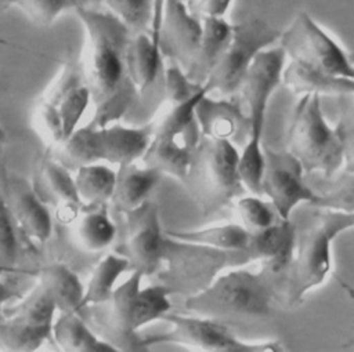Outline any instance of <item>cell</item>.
<instances>
[{"label": "cell", "instance_id": "obj_1", "mask_svg": "<svg viewBox=\"0 0 354 352\" xmlns=\"http://www.w3.org/2000/svg\"><path fill=\"white\" fill-rule=\"evenodd\" d=\"M84 29L82 75L94 104L95 126L115 123L138 94L126 70L130 30L105 8L73 11Z\"/></svg>", "mask_w": 354, "mask_h": 352}, {"label": "cell", "instance_id": "obj_2", "mask_svg": "<svg viewBox=\"0 0 354 352\" xmlns=\"http://www.w3.org/2000/svg\"><path fill=\"white\" fill-rule=\"evenodd\" d=\"M288 62L283 50L275 44L261 51L243 76L234 98L243 112L249 135L239 152V175L249 192L257 193L264 167L263 130L272 94L282 84V72Z\"/></svg>", "mask_w": 354, "mask_h": 352}, {"label": "cell", "instance_id": "obj_3", "mask_svg": "<svg viewBox=\"0 0 354 352\" xmlns=\"http://www.w3.org/2000/svg\"><path fill=\"white\" fill-rule=\"evenodd\" d=\"M279 295L281 289L263 269L254 272L239 265L216 275L206 286L189 294L184 308L220 320L264 317L271 315Z\"/></svg>", "mask_w": 354, "mask_h": 352}, {"label": "cell", "instance_id": "obj_4", "mask_svg": "<svg viewBox=\"0 0 354 352\" xmlns=\"http://www.w3.org/2000/svg\"><path fill=\"white\" fill-rule=\"evenodd\" d=\"M350 228V214L318 210L314 221L297 235L282 297L289 306L303 302L306 295L321 287L333 268L332 243Z\"/></svg>", "mask_w": 354, "mask_h": 352}, {"label": "cell", "instance_id": "obj_5", "mask_svg": "<svg viewBox=\"0 0 354 352\" xmlns=\"http://www.w3.org/2000/svg\"><path fill=\"white\" fill-rule=\"evenodd\" d=\"M205 86L192 98L166 104L155 119L152 139L142 156V163L156 168L162 175L184 182L196 148L202 141V133L196 120L195 106L207 94Z\"/></svg>", "mask_w": 354, "mask_h": 352}, {"label": "cell", "instance_id": "obj_6", "mask_svg": "<svg viewBox=\"0 0 354 352\" xmlns=\"http://www.w3.org/2000/svg\"><path fill=\"white\" fill-rule=\"evenodd\" d=\"M238 164L234 142L202 137L183 185L203 215L223 210L245 189Z\"/></svg>", "mask_w": 354, "mask_h": 352}, {"label": "cell", "instance_id": "obj_7", "mask_svg": "<svg viewBox=\"0 0 354 352\" xmlns=\"http://www.w3.org/2000/svg\"><path fill=\"white\" fill-rule=\"evenodd\" d=\"M286 149L306 174L330 178L343 168V152L336 128L324 116L321 97L300 95L286 135Z\"/></svg>", "mask_w": 354, "mask_h": 352}, {"label": "cell", "instance_id": "obj_8", "mask_svg": "<svg viewBox=\"0 0 354 352\" xmlns=\"http://www.w3.org/2000/svg\"><path fill=\"white\" fill-rule=\"evenodd\" d=\"M163 320L170 323V329L144 338L145 346L152 344H176L191 349L212 352H279L282 342L246 341L239 338L223 320L203 315H180L169 312Z\"/></svg>", "mask_w": 354, "mask_h": 352}, {"label": "cell", "instance_id": "obj_9", "mask_svg": "<svg viewBox=\"0 0 354 352\" xmlns=\"http://www.w3.org/2000/svg\"><path fill=\"white\" fill-rule=\"evenodd\" d=\"M282 29L263 18H248L232 23V35L205 86L209 94L234 97L249 66L266 48L275 46Z\"/></svg>", "mask_w": 354, "mask_h": 352}, {"label": "cell", "instance_id": "obj_10", "mask_svg": "<svg viewBox=\"0 0 354 352\" xmlns=\"http://www.w3.org/2000/svg\"><path fill=\"white\" fill-rule=\"evenodd\" d=\"M289 61L354 80V62L347 51L307 11H300L277 43Z\"/></svg>", "mask_w": 354, "mask_h": 352}, {"label": "cell", "instance_id": "obj_11", "mask_svg": "<svg viewBox=\"0 0 354 352\" xmlns=\"http://www.w3.org/2000/svg\"><path fill=\"white\" fill-rule=\"evenodd\" d=\"M263 152L261 195L267 196L281 218L290 219L297 206L315 202L317 192L300 162L286 148L274 149L263 144Z\"/></svg>", "mask_w": 354, "mask_h": 352}, {"label": "cell", "instance_id": "obj_12", "mask_svg": "<svg viewBox=\"0 0 354 352\" xmlns=\"http://www.w3.org/2000/svg\"><path fill=\"white\" fill-rule=\"evenodd\" d=\"M127 214L124 254L131 271L144 276L156 273L166 262L170 239L162 228L159 207L149 199Z\"/></svg>", "mask_w": 354, "mask_h": 352}, {"label": "cell", "instance_id": "obj_13", "mask_svg": "<svg viewBox=\"0 0 354 352\" xmlns=\"http://www.w3.org/2000/svg\"><path fill=\"white\" fill-rule=\"evenodd\" d=\"M202 37V19L187 3L165 0L159 28V47L163 58L176 62L187 73L194 62Z\"/></svg>", "mask_w": 354, "mask_h": 352}, {"label": "cell", "instance_id": "obj_14", "mask_svg": "<svg viewBox=\"0 0 354 352\" xmlns=\"http://www.w3.org/2000/svg\"><path fill=\"white\" fill-rule=\"evenodd\" d=\"M142 277L144 275L140 271H131L130 276L115 287L109 300L101 304L105 306L101 326L106 331V341L118 351H140L147 348L144 338L134 329V304Z\"/></svg>", "mask_w": 354, "mask_h": 352}, {"label": "cell", "instance_id": "obj_15", "mask_svg": "<svg viewBox=\"0 0 354 352\" xmlns=\"http://www.w3.org/2000/svg\"><path fill=\"white\" fill-rule=\"evenodd\" d=\"M296 225L281 218L268 229L252 235L249 254L261 262V269L278 284L281 295L296 247Z\"/></svg>", "mask_w": 354, "mask_h": 352}, {"label": "cell", "instance_id": "obj_16", "mask_svg": "<svg viewBox=\"0 0 354 352\" xmlns=\"http://www.w3.org/2000/svg\"><path fill=\"white\" fill-rule=\"evenodd\" d=\"M195 115L202 137L228 139L241 148L246 142L249 124L234 97L214 98L207 92L198 101Z\"/></svg>", "mask_w": 354, "mask_h": 352}, {"label": "cell", "instance_id": "obj_17", "mask_svg": "<svg viewBox=\"0 0 354 352\" xmlns=\"http://www.w3.org/2000/svg\"><path fill=\"white\" fill-rule=\"evenodd\" d=\"M33 189L44 203H51L55 207V218L61 224L73 222L84 207L77 196L71 170L51 156L39 163Z\"/></svg>", "mask_w": 354, "mask_h": 352}, {"label": "cell", "instance_id": "obj_18", "mask_svg": "<svg viewBox=\"0 0 354 352\" xmlns=\"http://www.w3.org/2000/svg\"><path fill=\"white\" fill-rule=\"evenodd\" d=\"M7 206L14 224L30 240L44 243L53 232V219L46 203L21 177H10Z\"/></svg>", "mask_w": 354, "mask_h": 352}, {"label": "cell", "instance_id": "obj_19", "mask_svg": "<svg viewBox=\"0 0 354 352\" xmlns=\"http://www.w3.org/2000/svg\"><path fill=\"white\" fill-rule=\"evenodd\" d=\"M152 135V120L137 127H129L119 123L101 126L102 162L116 164L119 167L141 160Z\"/></svg>", "mask_w": 354, "mask_h": 352}, {"label": "cell", "instance_id": "obj_20", "mask_svg": "<svg viewBox=\"0 0 354 352\" xmlns=\"http://www.w3.org/2000/svg\"><path fill=\"white\" fill-rule=\"evenodd\" d=\"M162 66L159 39L149 30L131 33L126 47V70L138 94L145 92L153 84Z\"/></svg>", "mask_w": 354, "mask_h": 352}, {"label": "cell", "instance_id": "obj_21", "mask_svg": "<svg viewBox=\"0 0 354 352\" xmlns=\"http://www.w3.org/2000/svg\"><path fill=\"white\" fill-rule=\"evenodd\" d=\"M282 84L295 95H354V80L289 61L282 72Z\"/></svg>", "mask_w": 354, "mask_h": 352}, {"label": "cell", "instance_id": "obj_22", "mask_svg": "<svg viewBox=\"0 0 354 352\" xmlns=\"http://www.w3.org/2000/svg\"><path fill=\"white\" fill-rule=\"evenodd\" d=\"M163 175L156 168L137 162L119 166L111 202L123 213H129L142 203L160 184Z\"/></svg>", "mask_w": 354, "mask_h": 352}, {"label": "cell", "instance_id": "obj_23", "mask_svg": "<svg viewBox=\"0 0 354 352\" xmlns=\"http://www.w3.org/2000/svg\"><path fill=\"white\" fill-rule=\"evenodd\" d=\"M202 37L187 76L196 84L205 86L209 75L217 65L232 35V22L227 18H201Z\"/></svg>", "mask_w": 354, "mask_h": 352}, {"label": "cell", "instance_id": "obj_24", "mask_svg": "<svg viewBox=\"0 0 354 352\" xmlns=\"http://www.w3.org/2000/svg\"><path fill=\"white\" fill-rule=\"evenodd\" d=\"M166 235L177 242L188 244L214 248L220 251H235L246 254H249L252 243V233L242 224L236 222L210 225L198 229L167 231Z\"/></svg>", "mask_w": 354, "mask_h": 352}, {"label": "cell", "instance_id": "obj_25", "mask_svg": "<svg viewBox=\"0 0 354 352\" xmlns=\"http://www.w3.org/2000/svg\"><path fill=\"white\" fill-rule=\"evenodd\" d=\"M55 345L65 352H116L118 349L97 337L76 312H59L51 326Z\"/></svg>", "mask_w": 354, "mask_h": 352}, {"label": "cell", "instance_id": "obj_26", "mask_svg": "<svg viewBox=\"0 0 354 352\" xmlns=\"http://www.w3.org/2000/svg\"><path fill=\"white\" fill-rule=\"evenodd\" d=\"M51 157L68 170H76L84 164L102 162L101 126L90 123L77 127L62 142L51 146Z\"/></svg>", "mask_w": 354, "mask_h": 352}, {"label": "cell", "instance_id": "obj_27", "mask_svg": "<svg viewBox=\"0 0 354 352\" xmlns=\"http://www.w3.org/2000/svg\"><path fill=\"white\" fill-rule=\"evenodd\" d=\"M39 283L46 289L58 312L80 313L84 286L69 266L59 262L43 266L39 271Z\"/></svg>", "mask_w": 354, "mask_h": 352}, {"label": "cell", "instance_id": "obj_28", "mask_svg": "<svg viewBox=\"0 0 354 352\" xmlns=\"http://www.w3.org/2000/svg\"><path fill=\"white\" fill-rule=\"evenodd\" d=\"M127 271L131 272V268L126 255L109 253L102 257L84 287L82 309L106 302L116 287L118 279Z\"/></svg>", "mask_w": 354, "mask_h": 352}, {"label": "cell", "instance_id": "obj_29", "mask_svg": "<svg viewBox=\"0 0 354 352\" xmlns=\"http://www.w3.org/2000/svg\"><path fill=\"white\" fill-rule=\"evenodd\" d=\"M75 186L84 206H101L112 199L116 170L98 162L75 170Z\"/></svg>", "mask_w": 354, "mask_h": 352}, {"label": "cell", "instance_id": "obj_30", "mask_svg": "<svg viewBox=\"0 0 354 352\" xmlns=\"http://www.w3.org/2000/svg\"><path fill=\"white\" fill-rule=\"evenodd\" d=\"M51 340V326H35L7 316L0 320V351L32 352Z\"/></svg>", "mask_w": 354, "mask_h": 352}, {"label": "cell", "instance_id": "obj_31", "mask_svg": "<svg viewBox=\"0 0 354 352\" xmlns=\"http://www.w3.org/2000/svg\"><path fill=\"white\" fill-rule=\"evenodd\" d=\"M310 184L317 192V199L311 204L314 208L354 213V173L343 170L330 178H324L318 185Z\"/></svg>", "mask_w": 354, "mask_h": 352}, {"label": "cell", "instance_id": "obj_32", "mask_svg": "<svg viewBox=\"0 0 354 352\" xmlns=\"http://www.w3.org/2000/svg\"><path fill=\"white\" fill-rule=\"evenodd\" d=\"M76 236L80 246L86 250L100 251L113 243L116 226L104 208H95L79 218Z\"/></svg>", "mask_w": 354, "mask_h": 352}, {"label": "cell", "instance_id": "obj_33", "mask_svg": "<svg viewBox=\"0 0 354 352\" xmlns=\"http://www.w3.org/2000/svg\"><path fill=\"white\" fill-rule=\"evenodd\" d=\"M170 295V287L163 284L140 287L134 304V329L140 331L156 320H163V317L171 312Z\"/></svg>", "mask_w": 354, "mask_h": 352}, {"label": "cell", "instance_id": "obj_34", "mask_svg": "<svg viewBox=\"0 0 354 352\" xmlns=\"http://www.w3.org/2000/svg\"><path fill=\"white\" fill-rule=\"evenodd\" d=\"M55 312L57 308L51 297L37 282L35 289L25 298L4 312V316L35 326H53Z\"/></svg>", "mask_w": 354, "mask_h": 352}, {"label": "cell", "instance_id": "obj_35", "mask_svg": "<svg viewBox=\"0 0 354 352\" xmlns=\"http://www.w3.org/2000/svg\"><path fill=\"white\" fill-rule=\"evenodd\" d=\"M102 4L104 0H14L15 7L41 26L51 25L65 11L97 8Z\"/></svg>", "mask_w": 354, "mask_h": 352}, {"label": "cell", "instance_id": "obj_36", "mask_svg": "<svg viewBox=\"0 0 354 352\" xmlns=\"http://www.w3.org/2000/svg\"><path fill=\"white\" fill-rule=\"evenodd\" d=\"M156 0H104V7L116 17L130 33L147 32L151 28Z\"/></svg>", "mask_w": 354, "mask_h": 352}, {"label": "cell", "instance_id": "obj_37", "mask_svg": "<svg viewBox=\"0 0 354 352\" xmlns=\"http://www.w3.org/2000/svg\"><path fill=\"white\" fill-rule=\"evenodd\" d=\"M236 211L241 219V224L252 233H259L274 224H277L281 217L278 215L277 210L267 199L264 200L261 195H249L241 196L236 200Z\"/></svg>", "mask_w": 354, "mask_h": 352}, {"label": "cell", "instance_id": "obj_38", "mask_svg": "<svg viewBox=\"0 0 354 352\" xmlns=\"http://www.w3.org/2000/svg\"><path fill=\"white\" fill-rule=\"evenodd\" d=\"M91 104V94L84 81L71 88L58 104V110L62 120L64 139L69 137L76 128Z\"/></svg>", "mask_w": 354, "mask_h": 352}, {"label": "cell", "instance_id": "obj_39", "mask_svg": "<svg viewBox=\"0 0 354 352\" xmlns=\"http://www.w3.org/2000/svg\"><path fill=\"white\" fill-rule=\"evenodd\" d=\"M163 77H165V102L166 104L184 102L192 98L205 87L194 83L180 65L169 59L163 69Z\"/></svg>", "mask_w": 354, "mask_h": 352}, {"label": "cell", "instance_id": "obj_40", "mask_svg": "<svg viewBox=\"0 0 354 352\" xmlns=\"http://www.w3.org/2000/svg\"><path fill=\"white\" fill-rule=\"evenodd\" d=\"M17 235H15V224L12 221L11 213L8 210L7 202L0 195V265L7 272L15 271V260H17Z\"/></svg>", "mask_w": 354, "mask_h": 352}, {"label": "cell", "instance_id": "obj_41", "mask_svg": "<svg viewBox=\"0 0 354 352\" xmlns=\"http://www.w3.org/2000/svg\"><path fill=\"white\" fill-rule=\"evenodd\" d=\"M33 119L37 131L48 142L50 146L58 145L64 141L62 120L58 106L43 98L35 110Z\"/></svg>", "mask_w": 354, "mask_h": 352}, {"label": "cell", "instance_id": "obj_42", "mask_svg": "<svg viewBox=\"0 0 354 352\" xmlns=\"http://www.w3.org/2000/svg\"><path fill=\"white\" fill-rule=\"evenodd\" d=\"M335 128L342 144V152H343L342 170L354 173V113L350 105L343 108L339 123L335 126Z\"/></svg>", "mask_w": 354, "mask_h": 352}, {"label": "cell", "instance_id": "obj_43", "mask_svg": "<svg viewBox=\"0 0 354 352\" xmlns=\"http://www.w3.org/2000/svg\"><path fill=\"white\" fill-rule=\"evenodd\" d=\"M234 0H192L191 11L199 18H225Z\"/></svg>", "mask_w": 354, "mask_h": 352}, {"label": "cell", "instance_id": "obj_44", "mask_svg": "<svg viewBox=\"0 0 354 352\" xmlns=\"http://www.w3.org/2000/svg\"><path fill=\"white\" fill-rule=\"evenodd\" d=\"M14 297H17V293L11 287H8L7 284H4L0 280V305L7 302V301H10V300H12Z\"/></svg>", "mask_w": 354, "mask_h": 352}, {"label": "cell", "instance_id": "obj_45", "mask_svg": "<svg viewBox=\"0 0 354 352\" xmlns=\"http://www.w3.org/2000/svg\"><path fill=\"white\" fill-rule=\"evenodd\" d=\"M339 283H340V286H342V289H344V291L347 293V295L351 298V300H354V289L348 284V283H346V282H343L342 279H339Z\"/></svg>", "mask_w": 354, "mask_h": 352}, {"label": "cell", "instance_id": "obj_46", "mask_svg": "<svg viewBox=\"0 0 354 352\" xmlns=\"http://www.w3.org/2000/svg\"><path fill=\"white\" fill-rule=\"evenodd\" d=\"M11 6H14V0H0V12H4Z\"/></svg>", "mask_w": 354, "mask_h": 352}, {"label": "cell", "instance_id": "obj_47", "mask_svg": "<svg viewBox=\"0 0 354 352\" xmlns=\"http://www.w3.org/2000/svg\"><path fill=\"white\" fill-rule=\"evenodd\" d=\"M6 142V133H4V130L0 127V148H1V145Z\"/></svg>", "mask_w": 354, "mask_h": 352}, {"label": "cell", "instance_id": "obj_48", "mask_svg": "<svg viewBox=\"0 0 354 352\" xmlns=\"http://www.w3.org/2000/svg\"><path fill=\"white\" fill-rule=\"evenodd\" d=\"M347 349L354 351V340H353V341H350V342H347Z\"/></svg>", "mask_w": 354, "mask_h": 352}, {"label": "cell", "instance_id": "obj_49", "mask_svg": "<svg viewBox=\"0 0 354 352\" xmlns=\"http://www.w3.org/2000/svg\"><path fill=\"white\" fill-rule=\"evenodd\" d=\"M4 272H7V271H6V269H4V268L0 265V273H4Z\"/></svg>", "mask_w": 354, "mask_h": 352}, {"label": "cell", "instance_id": "obj_50", "mask_svg": "<svg viewBox=\"0 0 354 352\" xmlns=\"http://www.w3.org/2000/svg\"><path fill=\"white\" fill-rule=\"evenodd\" d=\"M178 1H183V3H187V4H188V3L192 1V0H178Z\"/></svg>", "mask_w": 354, "mask_h": 352}, {"label": "cell", "instance_id": "obj_51", "mask_svg": "<svg viewBox=\"0 0 354 352\" xmlns=\"http://www.w3.org/2000/svg\"><path fill=\"white\" fill-rule=\"evenodd\" d=\"M350 57H351V59H353V62H354V52H353Z\"/></svg>", "mask_w": 354, "mask_h": 352}, {"label": "cell", "instance_id": "obj_52", "mask_svg": "<svg viewBox=\"0 0 354 352\" xmlns=\"http://www.w3.org/2000/svg\"><path fill=\"white\" fill-rule=\"evenodd\" d=\"M351 106V110H353V113H354V105H350Z\"/></svg>", "mask_w": 354, "mask_h": 352}]
</instances>
